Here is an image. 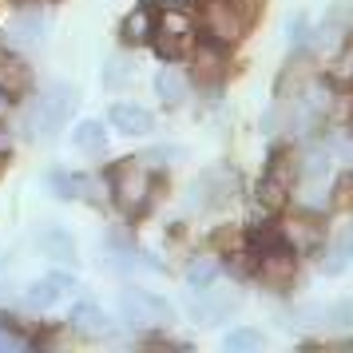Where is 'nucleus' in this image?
Segmentation results:
<instances>
[{"label": "nucleus", "mask_w": 353, "mask_h": 353, "mask_svg": "<svg viewBox=\"0 0 353 353\" xmlns=\"http://www.w3.org/2000/svg\"><path fill=\"white\" fill-rule=\"evenodd\" d=\"M151 191H155V179H151V167L143 159H123L112 167V194L119 210L143 214L147 203H151Z\"/></svg>", "instance_id": "1"}, {"label": "nucleus", "mask_w": 353, "mask_h": 353, "mask_svg": "<svg viewBox=\"0 0 353 353\" xmlns=\"http://www.w3.org/2000/svg\"><path fill=\"white\" fill-rule=\"evenodd\" d=\"M72 108H76V88H72V83H48L44 96L36 99V108L28 112V128H32V135L52 139V135L68 123Z\"/></svg>", "instance_id": "2"}, {"label": "nucleus", "mask_w": 353, "mask_h": 353, "mask_svg": "<svg viewBox=\"0 0 353 353\" xmlns=\"http://www.w3.org/2000/svg\"><path fill=\"white\" fill-rule=\"evenodd\" d=\"M234 194H239V175L230 167H210L191 183V207L219 210L226 203H234Z\"/></svg>", "instance_id": "3"}, {"label": "nucleus", "mask_w": 353, "mask_h": 353, "mask_svg": "<svg viewBox=\"0 0 353 353\" xmlns=\"http://www.w3.org/2000/svg\"><path fill=\"white\" fill-rule=\"evenodd\" d=\"M203 32L214 40V44H234L242 36V24H246V17L239 12V4L234 0H203Z\"/></svg>", "instance_id": "4"}, {"label": "nucleus", "mask_w": 353, "mask_h": 353, "mask_svg": "<svg viewBox=\"0 0 353 353\" xmlns=\"http://www.w3.org/2000/svg\"><path fill=\"white\" fill-rule=\"evenodd\" d=\"M119 310H123V318L131 325H167V321L175 318L171 302L159 298V294H151V290H128L119 298Z\"/></svg>", "instance_id": "5"}, {"label": "nucleus", "mask_w": 353, "mask_h": 353, "mask_svg": "<svg viewBox=\"0 0 353 353\" xmlns=\"http://www.w3.org/2000/svg\"><path fill=\"white\" fill-rule=\"evenodd\" d=\"M294 179H298V163H290L286 151H278L270 163V171H266V179L258 183V207L278 210L286 203V194L294 191Z\"/></svg>", "instance_id": "6"}, {"label": "nucleus", "mask_w": 353, "mask_h": 353, "mask_svg": "<svg viewBox=\"0 0 353 353\" xmlns=\"http://www.w3.org/2000/svg\"><path fill=\"white\" fill-rule=\"evenodd\" d=\"M294 270H298V254L290 246H270L258 258V278L274 290H286L294 282Z\"/></svg>", "instance_id": "7"}, {"label": "nucleus", "mask_w": 353, "mask_h": 353, "mask_svg": "<svg viewBox=\"0 0 353 353\" xmlns=\"http://www.w3.org/2000/svg\"><path fill=\"white\" fill-rule=\"evenodd\" d=\"M155 36H159V52L163 56H179L194 44V20H187L183 12H167L163 24H155Z\"/></svg>", "instance_id": "8"}, {"label": "nucleus", "mask_w": 353, "mask_h": 353, "mask_svg": "<svg viewBox=\"0 0 353 353\" xmlns=\"http://www.w3.org/2000/svg\"><path fill=\"white\" fill-rule=\"evenodd\" d=\"M191 64H194V80L199 83H219L226 76V48L207 40V44H199L191 52Z\"/></svg>", "instance_id": "9"}, {"label": "nucleus", "mask_w": 353, "mask_h": 353, "mask_svg": "<svg viewBox=\"0 0 353 353\" xmlns=\"http://www.w3.org/2000/svg\"><path fill=\"white\" fill-rule=\"evenodd\" d=\"M278 234H282V246H290L294 254H314L321 246V226L314 219H294V223L278 226Z\"/></svg>", "instance_id": "10"}, {"label": "nucleus", "mask_w": 353, "mask_h": 353, "mask_svg": "<svg viewBox=\"0 0 353 353\" xmlns=\"http://www.w3.org/2000/svg\"><path fill=\"white\" fill-rule=\"evenodd\" d=\"M44 32H48V17H44L40 8H24V12L12 17V24H8V40H12V44H40Z\"/></svg>", "instance_id": "11"}, {"label": "nucleus", "mask_w": 353, "mask_h": 353, "mask_svg": "<svg viewBox=\"0 0 353 353\" xmlns=\"http://www.w3.org/2000/svg\"><path fill=\"white\" fill-rule=\"evenodd\" d=\"M108 119H112V128L119 131V135H147V131L155 128L151 112H147V108H135V103H115Z\"/></svg>", "instance_id": "12"}, {"label": "nucleus", "mask_w": 353, "mask_h": 353, "mask_svg": "<svg viewBox=\"0 0 353 353\" xmlns=\"http://www.w3.org/2000/svg\"><path fill=\"white\" fill-rule=\"evenodd\" d=\"M48 187L60 199H99V183L88 175H68V171H52Z\"/></svg>", "instance_id": "13"}, {"label": "nucleus", "mask_w": 353, "mask_h": 353, "mask_svg": "<svg viewBox=\"0 0 353 353\" xmlns=\"http://www.w3.org/2000/svg\"><path fill=\"white\" fill-rule=\"evenodd\" d=\"M68 321H72L80 334H92V337L112 334V318H108L96 302H76L72 305V314H68Z\"/></svg>", "instance_id": "14"}, {"label": "nucleus", "mask_w": 353, "mask_h": 353, "mask_svg": "<svg viewBox=\"0 0 353 353\" xmlns=\"http://www.w3.org/2000/svg\"><path fill=\"white\" fill-rule=\"evenodd\" d=\"M234 305H239V294H203V298L191 302V314L203 321V325H214V321H223Z\"/></svg>", "instance_id": "15"}, {"label": "nucleus", "mask_w": 353, "mask_h": 353, "mask_svg": "<svg viewBox=\"0 0 353 353\" xmlns=\"http://www.w3.org/2000/svg\"><path fill=\"white\" fill-rule=\"evenodd\" d=\"M36 242H40V250L48 258H56V262H72L76 258V242H72V234H68L64 226L48 223L40 234H36Z\"/></svg>", "instance_id": "16"}, {"label": "nucleus", "mask_w": 353, "mask_h": 353, "mask_svg": "<svg viewBox=\"0 0 353 353\" xmlns=\"http://www.w3.org/2000/svg\"><path fill=\"white\" fill-rule=\"evenodd\" d=\"M28 83H32V72L24 68V60L8 56V52H0V92L20 96V92H28Z\"/></svg>", "instance_id": "17"}, {"label": "nucleus", "mask_w": 353, "mask_h": 353, "mask_svg": "<svg viewBox=\"0 0 353 353\" xmlns=\"http://www.w3.org/2000/svg\"><path fill=\"white\" fill-rule=\"evenodd\" d=\"M72 147H80L83 155H103L108 151V131L99 119H83L72 128Z\"/></svg>", "instance_id": "18"}, {"label": "nucleus", "mask_w": 353, "mask_h": 353, "mask_svg": "<svg viewBox=\"0 0 353 353\" xmlns=\"http://www.w3.org/2000/svg\"><path fill=\"white\" fill-rule=\"evenodd\" d=\"M325 187H330V175H298V203H302L305 210L330 207V194H325Z\"/></svg>", "instance_id": "19"}, {"label": "nucleus", "mask_w": 353, "mask_h": 353, "mask_svg": "<svg viewBox=\"0 0 353 353\" xmlns=\"http://www.w3.org/2000/svg\"><path fill=\"white\" fill-rule=\"evenodd\" d=\"M123 40H128V44H151V40H155V12H151V8H135V12L123 20Z\"/></svg>", "instance_id": "20"}, {"label": "nucleus", "mask_w": 353, "mask_h": 353, "mask_svg": "<svg viewBox=\"0 0 353 353\" xmlns=\"http://www.w3.org/2000/svg\"><path fill=\"white\" fill-rule=\"evenodd\" d=\"M155 92L167 108H179L183 99H187V80H183V72L179 68H163L159 76H155Z\"/></svg>", "instance_id": "21"}, {"label": "nucleus", "mask_w": 353, "mask_h": 353, "mask_svg": "<svg viewBox=\"0 0 353 353\" xmlns=\"http://www.w3.org/2000/svg\"><path fill=\"white\" fill-rule=\"evenodd\" d=\"M56 298H64V294L56 290L52 278H40V282H32V286L24 290V302L32 305V310H48V305H56Z\"/></svg>", "instance_id": "22"}, {"label": "nucleus", "mask_w": 353, "mask_h": 353, "mask_svg": "<svg viewBox=\"0 0 353 353\" xmlns=\"http://www.w3.org/2000/svg\"><path fill=\"white\" fill-rule=\"evenodd\" d=\"M214 278H219V262L214 258H199V262H191V270H187V282L194 290H207Z\"/></svg>", "instance_id": "23"}, {"label": "nucleus", "mask_w": 353, "mask_h": 353, "mask_svg": "<svg viewBox=\"0 0 353 353\" xmlns=\"http://www.w3.org/2000/svg\"><path fill=\"white\" fill-rule=\"evenodd\" d=\"M321 325H330V330H353V298L330 305V310L321 314Z\"/></svg>", "instance_id": "24"}, {"label": "nucleus", "mask_w": 353, "mask_h": 353, "mask_svg": "<svg viewBox=\"0 0 353 353\" xmlns=\"http://www.w3.org/2000/svg\"><path fill=\"white\" fill-rule=\"evenodd\" d=\"M131 80V64L128 56H112L108 64H103V88H123Z\"/></svg>", "instance_id": "25"}, {"label": "nucleus", "mask_w": 353, "mask_h": 353, "mask_svg": "<svg viewBox=\"0 0 353 353\" xmlns=\"http://www.w3.org/2000/svg\"><path fill=\"white\" fill-rule=\"evenodd\" d=\"M258 345H262L258 330H230L226 334V350H258Z\"/></svg>", "instance_id": "26"}, {"label": "nucleus", "mask_w": 353, "mask_h": 353, "mask_svg": "<svg viewBox=\"0 0 353 353\" xmlns=\"http://www.w3.org/2000/svg\"><path fill=\"white\" fill-rule=\"evenodd\" d=\"M325 151H330L334 159H345V163H353V131H341V135H334V139L325 143Z\"/></svg>", "instance_id": "27"}, {"label": "nucleus", "mask_w": 353, "mask_h": 353, "mask_svg": "<svg viewBox=\"0 0 353 353\" xmlns=\"http://www.w3.org/2000/svg\"><path fill=\"white\" fill-rule=\"evenodd\" d=\"M286 36H290V44H294V48H305V44H310V20L294 17L286 24Z\"/></svg>", "instance_id": "28"}, {"label": "nucleus", "mask_w": 353, "mask_h": 353, "mask_svg": "<svg viewBox=\"0 0 353 353\" xmlns=\"http://www.w3.org/2000/svg\"><path fill=\"white\" fill-rule=\"evenodd\" d=\"M187 151L183 147H155V151H147L143 163H167V159H183Z\"/></svg>", "instance_id": "29"}, {"label": "nucleus", "mask_w": 353, "mask_h": 353, "mask_svg": "<svg viewBox=\"0 0 353 353\" xmlns=\"http://www.w3.org/2000/svg\"><path fill=\"white\" fill-rule=\"evenodd\" d=\"M334 250H337V254H341V258H353V223L345 226V230H341V234H337Z\"/></svg>", "instance_id": "30"}, {"label": "nucleus", "mask_w": 353, "mask_h": 353, "mask_svg": "<svg viewBox=\"0 0 353 353\" xmlns=\"http://www.w3.org/2000/svg\"><path fill=\"white\" fill-rule=\"evenodd\" d=\"M0 350H24V337L8 334V330H0Z\"/></svg>", "instance_id": "31"}, {"label": "nucleus", "mask_w": 353, "mask_h": 353, "mask_svg": "<svg viewBox=\"0 0 353 353\" xmlns=\"http://www.w3.org/2000/svg\"><path fill=\"white\" fill-rule=\"evenodd\" d=\"M48 278L56 282V290H60V294H72V290H76V282H72L68 274H48Z\"/></svg>", "instance_id": "32"}, {"label": "nucleus", "mask_w": 353, "mask_h": 353, "mask_svg": "<svg viewBox=\"0 0 353 353\" xmlns=\"http://www.w3.org/2000/svg\"><path fill=\"white\" fill-rule=\"evenodd\" d=\"M8 147H12V135H8V131L0 128V155H4V151H8Z\"/></svg>", "instance_id": "33"}, {"label": "nucleus", "mask_w": 353, "mask_h": 353, "mask_svg": "<svg viewBox=\"0 0 353 353\" xmlns=\"http://www.w3.org/2000/svg\"><path fill=\"white\" fill-rule=\"evenodd\" d=\"M8 103H12V99H8V92H0V119L8 115Z\"/></svg>", "instance_id": "34"}, {"label": "nucleus", "mask_w": 353, "mask_h": 353, "mask_svg": "<svg viewBox=\"0 0 353 353\" xmlns=\"http://www.w3.org/2000/svg\"><path fill=\"white\" fill-rule=\"evenodd\" d=\"M151 4H167V8H179V4H187V0H151Z\"/></svg>", "instance_id": "35"}, {"label": "nucleus", "mask_w": 353, "mask_h": 353, "mask_svg": "<svg viewBox=\"0 0 353 353\" xmlns=\"http://www.w3.org/2000/svg\"><path fill=\"white\" fill-rule=\"evenodd\" d=\"M350 187H353V175H350Z\"/></svg>", "instance_id": "36"}]
</instances>
